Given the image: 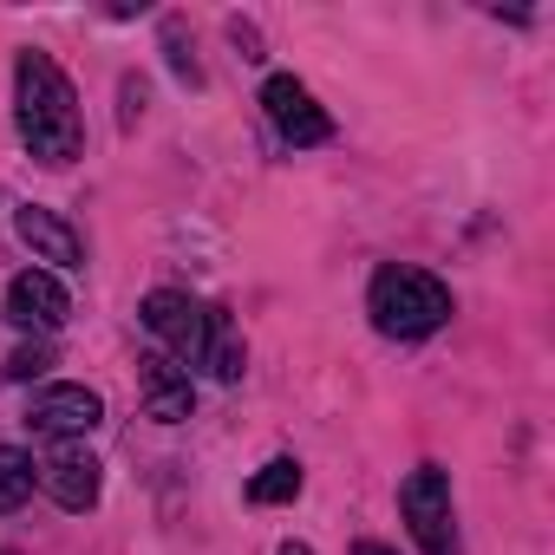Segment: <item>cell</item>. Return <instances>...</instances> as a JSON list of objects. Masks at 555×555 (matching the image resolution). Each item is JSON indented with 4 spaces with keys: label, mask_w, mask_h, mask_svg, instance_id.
Here are the masks:
<instances>
[{
    "label": "cell",
    "mask_w": 555,
    "mask_h": 555,
    "mask_svg": "<svg viewBox=\"0 0 555 555\" xmlns=\"http://www.w3.org/2000/svg\"><path fill=\"white\" fill-rule=\"evenodd\" d=\"M144 327L164 340V353H170L183 373H209V379H222V386H235V379L248 373V347H242L235 321H229L216 301L157 288V295H144Z\"/></svg>",
    "instance_id": "obj_1"
},
{
    "label": "cell",
    "mask_w": 555,
    "mask_h": 555,
    "mask_svg": "<svg viewBox=\"0 0 555 555\" xmlns=\"http://www.w3.org/2000/svg\"><path fill=\"white\" fill-rule=\"evenodd\" d=\"M14 118H21V138L40 164H73L86 151V118H79V92L73 79L60 73L53 53H21L14 60Z\"/></svg>",
    "instance_id": "obj_2"
},
{
    "label": "cell",
    "mask_w": 555,
    "mask_h": 555,
    "mask_svg": "<svg viewBox=\"0 0 555 555\" xmlns=\"http://www.w3.org/2000/svg\"><path fill=\"white\" fill-rule=\"evenodd\" d=\"M366 314L386 340H425L451 321V288L425 268H379L373 288H366Z\"/></svg>",
    "instance_id": "obj_3"
},
{
    "label": "cell",
    "mask_w": 555,
    "mask_h": 555,
    "mask_svg": "<svg viewBox=\"0 0 555 555\" xmlns=\"http://www.w3.org/2000/svg\"><path fill=\"white\" fill-rule=\"evenodd\" d=\"M399 509L418 535L425 555H457V509H451V477L444 464H418L405 483H399Z\"/></svg>",
    "instance_id": "obj_4"
},
{
    "label": "cell",
    "mask_w": 555,
    "mask_h": 555,
    "mask_svg": "<svg viewBox=\"0 0 555 555\" xmlns=\"http://www.w3.org/2000/svg\"><path fill=\"white\" fill-rule=\"evenodd\" d=\"M27 425H34L40 438L73 444V438H86V431L105 425V399H99L92 386H40V392L27 399Z\"/></svg>",
    "instance_id": "obj_5"
},
{
    "label": "cell",
    "mask_w": 555,
    "mask_h": 555,
    "mask_svg": "<svg viewBox=\"0 0 555 555\" xmlns=\"http://www.w3.org/2000/svg\"><path fill=\"white\" fill-rule=\"evenodd\" d=\"M261 112H268V125L282 131L295 151H308V144H327L334 138V118L314 105V92L301 86V79H288V73H274L268 86H261Z\"/></svg>",
    "instance_id": "obj_6"
},
{
    "label": "cell",
    "mask_w": 555,
    "mask_h": 555,
    "mask_svg": "<svg viewBox=\"0 0 555 555\" xmlns=\"http://www.w3.org/2000/svg\"><path fill=\"white\" fill-rule=\"evenodd\" d=\"M8 321L14 327H40V334H60L73 321V295L53 268H21L8 282Z\"/></svg>",
    "instance_id": "obj_7"
},
{
    "label": "cell",
    "mask_w": 555,
    "mask_h": 555,
    "mask_svg": "<svg viewBox=\"0 0 555 555\" xmlns=\"http://www.w3.org/2000/svg\"><path fill=\"white\" fill-rule=\"evenodd\" d=\"M40 490H47L60 509L86 516V509L99 503V490H105V464H99L86 444H60V451L40 464Z\"/></svg>",
    "instance_id": "obj_8"
},
{
    "label": "cell",
    "mask_w": 555,
    "mask_h": 555,
    "mask_svg": "<svg viewBox=\"0 0 555 555\" xmlns=\"http://www.w3.org/2000/svg\"><path fill=\"white\" fill-rule=\"evenodd\" d=\"M14 235L34 248V261H53V268H86V235H79L60 209L21 203V209H14Z\"/></svg>",
    "instance_id": "obj_9"
},
{
    "label": "cell",
    "mask_w": 555,
    "mask_h": 555,
    "mask_svg": "<svg viewBox=\"0 0 555 555\" xmlns=\"http://www.w3.org/2000/svg\"><path fill=\"white\" fill-rule=\"evenodd\" d=\"M138 392H144V412L157 425H183L196 412V379L170 360V353H144L138 360Z\"/></svg>",
    "instance_id": "obj_10"
},
{
    "label": "cell",
    "mask_w": 555,
    "mask_h": 555,
    "mask_svg": "<svg viewBox=\"0 0 555 555\" xmlns=\"http://www.w3.org/2000/svg\"><path fill=\"white\" fill-rule=\"evenodd\" d=\"M34 483H40V464H34V451H21V444H0V516H8V509H21V503L34 496Z\"/></svg>",
    "instance_id": "obj_11"
},
{
    "label": "cell",
    "mask_w": 555,
    "mask_h": 555,
    "mask_svg": "<svg viewBox=\"0 0 555 555\" xmlns=\"http://www.w3.org/2000/svg\"><path fill=\"white\" fill-rule=\"evenodd\" d=\"M301 496V464L295 457H274L248 477V503H295Z\"/></svg>",
    "instance_id": "obj_12"
},
{
    "label": "cell",
    "mask_w": 555,
    "mask_h": 555,
    "mask_svg": "<svg viewBox=\"0 0 555 555\" xmlns=\"http://www.w3.org/2000/svg\"><path fill=\"white\" fill-rule=\"evenodd\" d=\"M47 366H53V347H40V340H34V347H14L0 373H8V379H40Z\"/></svg>",
    "instance_id": "obj_13"
},
{
    "label": "cell",
    "mask_w": 555,
    "mask_h": 555,
    "mask_svg": "<svg viewBox=\"0 0 555 555\" xmlns=\"http://www.w3.org/2000/svg\"><path fill=\"white\" fill-rule=\"evenodd\" d=\"M353 555H392L386 542H353Z\"/></svg>",
    "instance_id": "obj_14"
},
{
    "label": "cell",
    "mask_w": 555,
    "mask_h": 555,
    "mask_svg": "<svg viewBox=\"0 0 555 555\" xmlns=\"http://www.w3.org/2000/svg\"><path fill=\"white\" fill-rule=\"evenodd\" d=\"M274 555H314L308 542H282V548H274Z\"/></svg>",
    "instance_id": "obj_15"
},
{
    "label": "cell",
    "mask_w": 555,
    "mask_h": 555,
    "mask_svg": "<svg viewBox=\"0 0 555 555\" xmlns=\"http://www.w3.org/2000/svg\"><path fill=\"white\" fill-rule=\"evenodd\" d=\"M8 555H14V548H8Z\"/></svg>",
    "instance_id": "obj_16"
}]
</instances>
